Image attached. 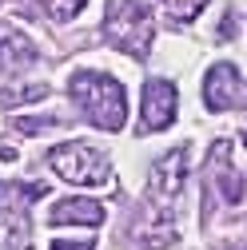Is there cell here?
Segmentation results:
<instances>
[{
  "label": "cell",
  "mask_w": 247,
  "mask_h": 250,
  "mask_svg": "<svg viewBox=\"0 0 247 250\" xmlns=\"http://www.w3.org/2000/svg\"><path fill=\"white\" fill-rule=\"evenodd\" d=\"M68 96L80 107V115L100 131H120L128 119V91L108 72H76L68 80Z\"/></svg>",
  "instance_id": "cell-1"
},
{
  "label": "cell",
  "mask_w": 247,
  "mask_h": 250,
  "mask_svg": "<svg viewBox=\"0 0 247 250\" xmlns=\"http://www.w3.org/2000/svg\"><path fill=\"white\" fill-rule=\"evenodd\" d=\"M104 28L116 48H124L132 60H148L151 36H156V12L148 0H108Z\"/></svg>",
  "instance_id": "cell-2"
},
{
  "label": "cell",
  "mask_w": 247,
  "mask_h": 250,
  "mask_svg": "<svg viewBox=\"0 0 247 250\" xmlns=\"http://www.w3.org/2000/svg\"><path fill=\"white\" fill-rule=\"evenodd\" d=\"M48 163L64 183H76V187H108L112 183V163H108L104 147H92V143H64L48 155Z\"/></svg>",
  "instance_id": "cell-3"
},
{
  "label": "cell",
  "mask_w": 247,
  "mask_h": 250,
  "mask_svg": "<svg viewBox=\"0 0 247 250\" xmlns=\"http://www.w3.org/2000/svg\"><path fill=\"white\" fill-rule=\"evenodd\" d=\"M183 183H188V147H172L164 159H156L151 167V203L160 210H172L175 199L183 195Z\"/></svg>",
  "instance_id": "cell-4"
},
{
  "label": "cell",
  "mask_w": 247,
  "mask_h": 250,
  "mask_svg": "<svg viewBox=\"0 0 247 250\" xmlns=\"http://www.w3.org/2000/svg\"><path fill=\"white\" fill-rule=\"evenodd\" d=\"M207 195H220V203L235 207L243 203V175L231 167V143L220 139L207 159Z\"/></svg>",
  "instance_id": "cell-5"
},
{
  "label": "cell",
  "mask_w": 247,
  "mask_h": 250,
  "mask_svg": "<svg viewBox=\"0 0 247 250\" xmlns=\"http://www.w3.org/2000/svg\"><path fill=\"white\" fill-rule=\"evenodd\" d=\"M203 104L211 111H231L243 104V80L235 64H211L203 76Z\"/></svg>",
  "instance_id": "cell-6"
},
{
  "label": "cell",
  "mask_w": 247,
  "mask_h": 250,
  "mask_svg": "<svg viewBox=\"0 0 247 250\" xmlns=\"http://www.w3.org/2000/svg\"><path fill=\"white\" fill-rule=\"evenodd\" d=\"M175 119V83L172 80H148L144 83V123L140 131L151 135V131H164L172 127Z\"/></svg>",
  "instance_id": "cell-7"
},
{
  "label": "cell",
  "mask_w": 247,
  "mask_h": 250,
  "mask_svg": "<svg viewBox=\"0 0 247 250\" xmlns=\"http://www.w3.org/2000/svg\"><path fill=\"white\" fill-rule=\"evenodd\" d=\"M104 207L92 203V199H60L48 210V223L52 227H100L104 223Z\"/></svg>",
  "instance_id": "cell-8"
},
{
  "label": "cell",
  "mask_w": 247,
  "mask_h": 250,
  "mask_svg": "<svg viewBox=\"0 0 247 250\" xmlns=\"http://www.w3.org/2000/svg\"><path fill=\"white\" fill-rule=\"evenodd\" d=\"M44 195H48V183H0V214L4 218H20Z\"/></svg>",
  "instance_id": "cell-9"
},
{
  "label": "cell",
  "mask_w": 247,
  "mask_h": 250,
  "mask_svg": "<svg viewBox=\"0 0 247 250\" xmlns=\"http://www.w3.org/2000/svg\"><path fill=\"white\" fill-rule=\"evenodd\" d=\"M24 64H36V44L20 28L0 24V68H24Z\"/></svg>",
  "instance_id": "cell-10"
},
{
  "label": "cell",
  "mask_w": 247,
  "mask_h": 250,
  "mask_svg": "<svg viewBox=\"0 0 247 250\" xmlns=\"http://www.w3.org/2000/svg\"><path fill=\"white\" fill-rule=\"evenodd\" d=\"M48 96V83H16L12 91H0V104L4 107H16V104H32V100H44Z\"/></svg>",
  "instance_id": "cell-11"
},
{
  "label": "cell",
  "mask_w": 247,
  "mask_h": 250,
  "mask_svg": "<svg viewBox=\"0 0 247 250\" xmlns=\"http://www.w3.org/2000/svg\"><path fill=\"white\" fill-rule=\"evenodd\" d=\"M36 4H40V8L56 20V24H68V20H72V16L88 4V0H36Z\"/></svg>",
  "instance_id": "cell-12"
},
{
  "label": "cell",
  "mask_w": 247,
  "mask_h": 250,
  "mask_svg": "<svg viewBox=\"0 0 247 250\" xmlns=\"http://www.w3.org/2000/svg\"><path fill=\"white\" fill-rule=\"evenodd\" d=\"M207 4V0H164V12L175 20V24H188L199 16V8Z\"/></svg>",
  "instance_id": "cell-13"
},
{
  "label": "cell",
  "mask_w": 247,
  "mask_h": 250,
  "mask_svg": "<svg viewBox=\"0 0 247 250\" xmlns=\"http://www.w3.org/2000/svg\"><path fill=\"white\" fill-rule=\"evenodd\" d=\"M68 119H60V115H32V119H16V127L24 131V135H40V131H56V127H64Z\"/></svg>",
  "instance_id": "cell-14"
},
{
  "label": "cell",
  "mask_w": 247,
  "mask_h": 250,
  "mask_svg": "<svg viewBox=\"0 0 247 250\" xmlns=\"http://www.w3.org/2000/svg\"><path fill=\"white\" fill-rule=\"evenodd\" d=\"M52 250H96V242L92 238H56Z\"/></svg>",
  "instance_id": "cell-15"
},
{
  "label": "cell",
  "mask_w": 247,
  "mask_h": 250,
  "mask_svg": "<svg viewBox=\"0 0 247 250\" xmlns=\"http://www.w3.org/2000/svg\"><path fill=\"white\" fill-rule=\"evenodd\" d=\"M231 36H235V12L223 16V40H231Z\"/></svg>",
  "instance_id": "cell-16"
},
{
  "label": "cell",
  "mask_w": 247,
  "mask_h": 250,
  "mask_svg": "<svg viewBox=\"0 0 247 250\" xmlns=\"http://www.w3.org/2000/svg\"><path fill=\"white\" fill-rule=\"evenodd\" d=\"M215 250H247V242H223V246H215Z\"/></svg>",
  "instance_id": "cell-17"
},
{
  "label": "cell",
  "mask_w": 247,
  "mask_h": 250,
  "mask_svg": "<svg viewBox=\"0 0 247 250\" xmlns=\"http://www.w3.org/2000/svg\"><path fill=\"white\" fill-rule=\"evenodd\" d=\"M243 143H247V131H243Z\"/></svg>",
  "instance_id": "cell-18"
}]
</instances>
